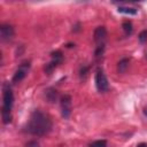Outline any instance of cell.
Here are the masks:
<instances>
[{"mask_svg":"<svg viewBox=\"0 0 147 147\" xmlns=\"http://www.w3.org/2000/svg\"><path fill=\"white\" fill-rule=\"evenodd\" d=\"M144 114L147 116V108H146V109H144Z\"/></svg>","mask_w":147,"mask_h":147,"instance_id":"19","label":"cell"},{"mask_svg":"<svg viewBox=\"0 0 147 147\" xmlns=\"http://www.w3.org/2000/svg\"><path fill=\"white\" fill-rule=\"evenodd\" d=\"M29 68H30V62L29 61H24L21 63V65L18 67V69L15 71L14 76H13V83H18L21 82L28 74L29 71Z\"/></svg>","mask_w":147,"mask_h":147,"instance_id":"6","label":"cell"},{"mask_svg":"<svg viewBox=\"0 0 147 147\" xmlns=\"http://www.w3.org/2000/svg\"><path fill=\"white\" fill-rule=\"evenodd\" d=\"M118 13L122 14H127V15H136L137 14V9L136 8H131V7H118Z\"/></svg>","mask_w":147,"mask_h":147,"instance_id":"11","label":"cell"},{"mask_svg":"<svg viewBox=\"0 0 147 147\" xmlns=\"http://www.w3.org/2000/svg\"><path fill=\"white\" fill-rule=\"evenodd\" d=\"M56 96H57L56 90H54V88H48V90L46 91V98L48 99V101L54 102V101L56 100Z\"/></svg>","mask_w":147,"mask_h":147,"instance_id":"12","label":"cell"},{"mask_svg":"<svg viewBox=\"0 0 147 147\" xmlns=\"http://www.w3.org/2000/svg\"><path fill=\"white\" fill-rule=\"evenodd\" d=\"M53 123L47 114L41 110H33L26 125L24 126V131L29 134L41 137L47 134L52 130Z\"/></svg>","mask_w":147,"mask_h":147,"instance_id":"1","label":"cell"},{"mask_svg":"<svg viewBox=\"0 0 147 147\" xmlns=\"http://www.w3.org/2000/svg\"><path fill=\"white\" fill-rule=\"evenodd\" d=\"M14 34H15V30L13 25L8 23H3L0 25V37L2 41H10L14 38Z\"/></svg>","mask_w":147,"mask_h":147,"instance_id":"5","label":"cell"},{"mask_svg":"<svg viewBox=\"0 0 147 147\" xmlns=\"http://www.w3.org/2000/svg\"><path fill=\"white\" fill-rule=\"evenodd\" d=\"M138 147H147V144L141 142V144H139V145H138Z\"/></svg>","mask_w":147,"mask_h":147,"instance_id":"18","label":"cell"},{"mask_svg":"<svg viewBox=\"0 0 147 147\" xmlns=\"http://www.w3.org/2000/svg\"><path fill=\"white\" fill-rule=\"evenodd\" d=\"M61 103V111H62V116L64 118H69L70 114H71V106H72V100L71 96L69 94H64L61 96L60 100Z\"/></svg>","mask_w":147,"mask_h":147,"instance_id":"4","label":"cell"},{"mask_svg":"<svg viewBox=\"0 0 147 147\" xmlns=\"http://www.w3.org/2000/svg\"><path fill=\"white\" fill-rule=\"evenodd\" d=\"M103 53H105V45H103V44H102V45H98V47H96V49H95V52H94V57H95V60H96V61L101 60L102 56H103Z\"/></svg>","mask_w":147,"mask_h":147,"instance_id":"10","label":"cell"},{"mask_svg":"<svg viewBox=\"0 0 147 147\" xmlns=\"http://www.w3.org/2000/svg\"><path fill=\"white\" fill-rule=\"evenodd\" d=\"M2 121L5 124L10 123L11 121V108H13V103H14V95H13V91L9 86V84H3V94H2Z\"/></svg>","mask_w":147,"mask_h":147,"instance_id":"2","label":"cell"},{"mask_svg":"<svg viewBox=\"0 0 147 147\" xmlns=\"http://www.w3.org/2000/svg\"><path fill=\"white\" fill-rule=\"evenodd\" d=\"M122 28H123V30H124V32H125L126 36L131 34L132 31H133V25H132L131 21H124L123 24H122Z\"/></svg>","mask_w":147,"mask_h":147,"instance_id":"9","label":"cell"},{"mask_svg":"<svg viewBox=\"0 0 147 147\" xmlns=\"http://www.w3.org/2000/svg\"><path fill=\"white\" fill-rule=\"evenodd\" d=\"M28 147H39V145L36 142V141H30L28 144Z\"/></svg>","mask_w":147,"mask_h":147,"instance_id":"17","label":"cell"},{"mask_svg":"<svg viewBox=\"0 0 147 147\" xmlns=\"http://www.w3.org/2000/svg\"><path fill=\"white\" fill-rule=\"evenodd\" d=\"M87 70H88V68L87 67H83L82 69H80V78H84L85 76H86V72H87Z\"/></svg>","mask_w":147,"mask_h":147,"instance_id":"16","label":"cell"},{"mask_svg":"<svg viewBox=\"0 0 147 147\" xmlns=\"http://www.w3.org/2000/svg\"><path fill=\"white\" fill-rule=\"evenodd\" d=\"M129 59H126V57H124V59H122L119 62H118V64H117V70H118V72L119 74H123V72H125L126 71V69H127V67H129Z\"/></svg>","mask_w":147,"mask_h":147,"instance_id":"8","label":"cell"},{"mask_svg":"<svg viewBox=\"0 0 147 147\" xmlns=\"http://www.w3.org/2000/svg\"><path fill=\"white\" fill-rule=\"evenodd\" d=\"M138 39H139V41H140L141 44H145V42L147 41V30H142V31L139 33Z\"/></svg>","mask_w":147,"mask_h":147,"instance_id":"15","label":"cell"},{"mask_svg":"<svg viewBox=\"0 0 147 147\" xmlns=\"http://www.w3.org/2000/svg\"><path fill=\"white\" fill-rule=\"evenodd\" d=\"M62 52H60V51H55V52H53L52 53V62H54L56 65L62 61Z\"/></svg>","mask_w":147,"mask_h":147,"instance_id":"13","label":"cell"},{"mask_svg":"<svg viewBox=\"0 0 147 147\" xmlns=\"http://www.w3.org/2000/svg\"><path fill=\"white\" fill-rule=\"evenodd\" d=\"M88 147H107V141L106 140H95L88 145Z\"/></svg>","mask_w":147,"mask_h":147,"instance_id":"14","label":"cell"},{"mask_svg":"<svg viewBox=\"0 0 147 147\" xmlns=\"http://www.w3.org/2000/svg\"><path fill=\"white\" fill-rule=\"evenodd\" d=\"M95 85L99 92H106L109 88L108 79L101 68H98L95 71Z\"/></svg>","mask_w":147,"mask_h":147,"instance_id":"3","label":"cell"},{"mask_svg":"<svg viewBox=\"0 0 147 147\" xmlns=\"http://www.w3.org/2000/svg\"><path fill=\"white\" fill-rule=\"evenodd\" d=\"M93 37H94V41L99 45H102L103 41L106 40V37H107V30L105 26H98L95 28L94 30V33H93Z\"/></svg>","mask_w":147,"mask_h":147,"instance_id":"7","label":"cell"}]
</instances>
